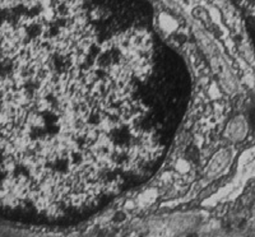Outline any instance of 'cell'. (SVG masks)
Here are the masks:
<instances>
[{"label":"cell","instance_id":"obj_2","mask_svg":"<svg viewBox=\"0 0 255 237\" xmlns=\"http://www.w3.org/2000/svg\"><path fill=\"white\" fill-rule=\"evenodd\" d=\"M239 10L255 47V0H230Z\"/></svg>","mask_w":255,"mask_h":237},{"label":"cell","instance_id":"obj_1","mask_svg":"<svg viewBox=\"0 0 255 237\" xmlns=\"http://www.w3.org/2000/svg\"><path fill=\"white\" fill-rule=\"evenodd\" d=\"M190 95L145 0H0V217L74 222L147 181Z\"/></svg>","mask_w":255,"mask_h":237}]
</instances>
